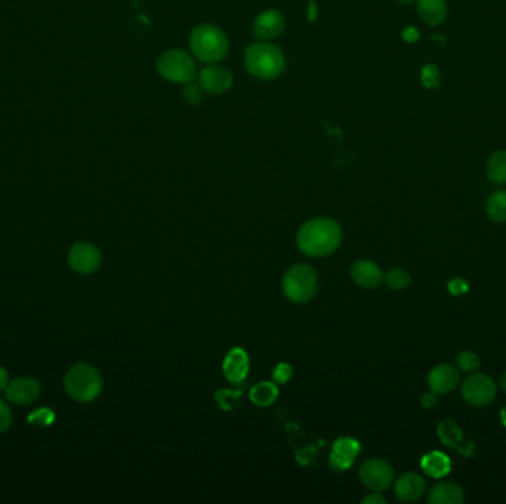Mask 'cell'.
Instances as JSON below:
<instances>
[{
	"label": "cell",
	"mask_w": 506,
	"mask_h": 504,
	"mask_svg": "<svg viewBox=\"0 0 506 504\" xmlns=\"http://www.w3.org/2000/svg\"><path fill=\"white\" fill-rule=\"evenodd\" d=\"M342 243V228L335 219L314 217L299 228L298 248L310 258H324L334 253Z\"/></svg>",
	"instance_id": "6da1fadb"
},
{
	"label": "cell",
	"mask_w": 506,
	"mask_h": 504,
	"mask_svg": "<svg viewBox=\"0 0 506 504\" xmlns=\"http://www.w3.org/2000/svg\"><path fill=\"white\" fill-rule=\"evenodd\" d=\"M245 64L253 77L259 78V80H273L283 73L286 61L277 46L253 43L246 49Z\"/></svg>",
	"instance_id": "7a4b0ae2"
},
{
	"label": "cell",
	"mask_w": 506,
	"mask_h": 504,
	"mask_svg": "<svg viewBox=\"0 0 506 504\" xmlns=\"http://www.w3.org/2000/svg\"><path fill=\"white\" fill-rule=\"evenodd\" d=\"M189 46L199 61L213 64L225 58L230 43L223 30L212 24H201L189 35Z\"/></svg>",
	"instance_id": "3957f363"
},
{
	"label": "cell",
	"mask_w": 506,
	"mask_h": 504,
	"mask_svg": "<svg viewBox=\"0 0 506 504\" xmlns=\"http://www.w3.org/2000/svg\"><path fill=\"white\" fill-rule=\"evenodd\" d=\"M281 289L292 304L302 305L310 302L317 293V272L307 263H296L286 271L281 281Z\"/></svg>",
	"instance_id": "277c9868"
},
{
	"label": "cell",
	"mask_w": 506,
	"mask_h": 504,
	"mask_svg": "<svg viewBox=\"0 0 506 504\" xmlns=\"http://www.w3.org/2000/svg\"><path fill=\"white\" fill-rule=\"evenodd\" d=\"M64 385L74 401L92 402L102 390V377L97 368L82 362L69 370Z\"/></svg>",
	"instance_id": "5b68a950"
},
{
	"label": "cell",
	"mask_w": 506,
	"mask_h": 504,
	"mask_svg": "<svg viewBox=\"0 0 506 504\" xmlns=\"http://www.w3.org/2000/svg\"><path fill=\"white\" fill-rule=\"evenodd\" d=\"M157 71L169 82L185 85L196 77V64L185 51L172 49L157 59Z\"/></svg>",
	"instance_id": "8992f818"
},
{
	"label": "cell",
	"mask_w": 506,
	"mask_h": 504,
	"mask_svg": "<svg viewBox=\"0 0 506 504\" xmlns=\"http://www.w3.org/2000/svg\"><path fill=\"white\" fill-rule=\"evenodd\" d=\"M360 479L370 491L382 493L388 490L394 481V470L391 464L382 459H367L360 466Z\"/></svg>",
	"instance_id": "52a82bcc"
},
{
	"label": "cell",
	"mask_w": 506,
	"mask_h": 504,
	"mask_svg": "<svg viewBox=\"0 0 506 504\" xmlns=\"http://www.w3.org/2000/svg\"><path fill=\"white\" fill-rule=\"evenodd\" d=\"M462 395L473 407L488 405L496 397V385L486 374H472L462 383Z\"/></svg>",
	"instance_id": "ba28073f"
},
{
	"label": "cell",
	"mask_w": 506,
	"mask_h": 504,
	"mask_svg": "<svg viewBox=\"0 0 506 504\" xmlns=\"http://www.w3.org/2000/svg\"><path fill=\"white\" fill-rule=\"evenodd\" d=\"M69 263L78 274H92L101 265V253L90 243H76L69 251Z\"/></svg>",
	"instance_id": "9c48e42d"
},
{
	"label": "cell",
	"mask_w": 506,
	"mask_h": 504,
	"mask_svg": "<svg viewBox=\"0 0 506 504\" xmlns=\"http://www.w3.org/2000/svg\"><path fill=\"white\" fill-rule=\"evenodd\" d=\"M360 451H361V445L357 439L342 436L336 439L334 445H331L329 464L336 472H345L348 469H351V466L355 463Z\"/></svg>",
	"instance_id": "30bf717a"
},
{
	"label": "cell",
	"mask_w": 506,
	"mask_h": 504,
	"mask_svg": "<svg viewBox=\"0 0 506 504\" xmlns=\"http://www.w3.org/2000/svg\"><path fill=\"white\" fill-rule=\"evenodd\" d=\"M199 83L204 92L212 93V95H220L233 86V74L224 67L211 66L201 70Z\"/></svg>",
	"instance_id": "8fae6325"
},
{
	"label": "cell",
	"mask_w": 506,
	"mask_h": 504,
	"mask_svg": "<svg viewBox=\"0 0 506 504\" xmlns=\"http://www.w3.org/2000/svg\"><path fill=\"white\" fill-rule=\"evenodd\" d=\"M284 17L274 9L265 11L259 13L257 20L253 21V35L261 40H270L280 36L284 30Z\"/></svg>",
	"instance_id": "7c38bea8"
},
{
	"label": "cell",
	"mask_w": 506,
	"mask_h": 504,
	"mask_svg": "<svg viewBox=\"0 0 506 504\" xmlns=\"http://www.w3.org/2000/svg\"><path fill=\"white\" fill-rule=\"evenodd\" d=\"M249 355L243 348H233L223 362L225 379L231 383H242L249 373Z\"/></svg>",
	"instance_id": "4fadbf2b"
},
{
	"label": "cell",
	"mask_w": 506,
	"mask_h": 504,
	"mask_svg": "<svg viewBox=\"0 0 506 504\" xmlns=\"http://www.w3.org/2000/svg\"><path fill=\"white\" fill-rule=\"evenodd\" d=\"M40 395V386L36 380L28 377H20L12 380L6 388V397L17 405H28L35 402Z\"/></svg>",
	"instance_id": "5bb4252c"
},
{
	"label": "cell",
	"mask_w": 506,
	"mask_h": 504,
	"mask_svg": "<svg viewBox=\"0 0 506 504\" xmlns=\"http://www.w3.org/2000/svg\"><path fill=\"white\" fill-rule=\"evenodd\" d=\"M351 277L357 286L373 290L384 282V272L375 262L358 260L351 268Z\"/></svg>",
	"instance_id": "9a60e30c"
},
{
	"label": "cell",
	"mask_w": 506,
	"mask_h": 504,
	"mask_svg": "<svg viewBox=\"0 0 506 504\" xmlns=\"http://www.w3.org/2000/svg\"><path fill=\"white\" fill-rule=\"evenodd\" d=\"M457 383H459V371L449 364L437 366L428 374V386L437 395L452 392Z\"/></svg>",
	"instance_id": "2e32d148"
},
{
	"label": "cell",
	"mask_w": 506,
	"mask_h": 504,
	"mask_svg": "<svg viewBox=\"0 0 506 504\" xmlns=\"http://www.w3.org/2000/svg\"><path fill=\"white\" fill-rule=\"evenodd\" d=\"M426 490V482L418 474H404L395 481L394 491L401 501H416Z\"/></svg>",
	"instance_id": "e0dca14e"
},
{
	"label": "cell",
	"mask_w": 506,
	"mask_h": 504,
	"mask_svg": "<svg viewBox=\"0 0 506 504\" xmlns=\"http://www.w3.org/2000/svg\"><path fill=\"white\" fill-rule=\"evenodd\" d=\"M428 501L431 504H462L465 501V494L459 485L440 482L431 490Z\"/></svg>",
	"instance_id": "ac0fdd59"
},
{
	"label": "cell",
	"mask_w": 506,
	"mask_h": 504,
	"mask_svg": "<svg viewBox=\"0 0 506 504\" xmlns=\"http://www.w3.org/2000/svg\"><path fill=\"white\" fill-rule=\"evenodd\" d=\"M420 467L428 476L440 479V478H445L449 474L452 462L445 452L433 451L422 457Z\"/></svg>",
	"instance_id": "d6986e66"
},
{
	"label": "cell",
	"mask_w": 506,
	"mask_h": 504,
	"mask_svg": "<svg viewBox=\"0 0 506 504\" xmlns=\"http://www.w3.org/2000/svg\"><path fill=\"white\" fill-rule=\"evenodd\" d=\"M418 12L426 24L438 25L446 20L447 5L445 0H418Z\"/></svg>",
	"instance_id": "ffe728a7"
},
{
	"label": "cell",
	"mask_w": 506,
	"mask_h": 504,
	"mask_svg": "<svg viewBox=\"0 0 506 504\" xmlns=\"http://www.w3.org/2000/svg\"><path fill=\"white\" fill-rule=\"evenodd\" d=\"M250 401L258 407H270L278 398V388L274 382H259L250 389Z\"/></svg>",
	"instance_id": "44dd1931"
},
{
	"label": "cell",
	"mask_w": 506,
	"mask_h": 504,
	"mask_svg": "<svg viewBox=\"0 0 506 504\" xmlns=\"http://www.w3.org/2000/svg\"><path fill=\"white\" fill-rule=\"evenodd\" d=\"M488 179L502 185L506 184V151H496L487 163Z\"/></svg>",
	"instance_id": "7402d4cb"
},
{
	"label": "cell",
	"mask_w": 506,
	"mask_h": 504,
	"mask_svg": "<svg viewBox=\"0 0 506 504\" xmlns=\"http://www.w3.org/2000/svg\"><path fill=\"white\" fill-rule=\"evenodd\" d=\"M486 210L493 222H506V191H496L488 197Z\"/></svg>",
	"instance_id": "603a6c76"
},
{
	"label": "cell",
	"mask_w": 506,
	"mask_h": 504,
	"mask_svg": "<svg viewBox=\"0 0 506 504\" xmlns=\"http://www.w3.org/2000/svg\"><path fill=\"white\" fill-rule=\"evenodd\" d=\"M438 436L441 443L447 447H459L462 444V431L452 420H445L438 424Z\"/></svg>",
	"instance_id": "cb8c5ba5"
},
{
	"label": "cell",
	"mask_w": 506,
	"mask_h": 504,
	"mask_svg": "<svg viewBox=\"0 0 506 504\" xmlns=\"http://www.w3.org/2000/svg\"><path fill=\"white\" fill-rule=\"evenodd\" d=\"M387 286L392 290H403L410 284V274L401 268H394L384 277Z\"/></svg>",
	"instance_id": "d4e9b609"
},
{
	"label": "cell",
	"mask_w": 506,
	"mask_h": 504,
	"mask_svg": "<svg viewBox=\"0 0 506 504\" xmlns=\"http://www.w3.org/2000/svg\"><path fill=\"white\" fill-rule=\"evenodd\" d=\"M242 397V390H227V389H220L215 393V400L219 404V407L225 409V412H230L237 404H239V400Z\"/></svg>",
	"instance_id": "484cf974"
},
{
	"label": "cell",
	"mask_w": 506,
	"mask_h": 504,
	"mask_svg": "<svg viewBox=\"0 0 506 504\" xmlns=\"http://www.w3.org/2000/svg\"><path fill=\"white\" fill-rule=\"evenodd\" d=\"M456 362H457V366H459L462 370L473 371V370H477L480 367L481 359L476 352L464 351V352H461L459 355H457Z\"/></svg>",
	"instance_id": "4316f807"
},
{
	"label": "cell",
	"mask_w": 506,
	"mask_h": 504,
	"mask_svg": "<svg viewBox=\"0 0 506 504\" xmlns=\"http://www.w3.org/2000/svg\"><path fill=\"white\" fill-rule=\"evenodd\" d=\"M55 414L51 412L49 408H39L37 412H35L28 417V423L30 424H36V426H49V424L54 421Z\"/></svg>",
	"instance_id": "83f0119b"
},
{
	"label": "cell",
	"mask_w": 506,
	"mask_h": 504,
	"mask_svg": "<svg viewBox=\"0 0 506 504\" xmlns=\"http://www.w3.org/2000/svg\"><path fill=\"white\" fill-rule=\"evenodd\" d=\"M293 368L288 362H280V364L273 370V380L277 385H283L292 379Z\"/></svg>",
	"instance_id": "f1b7e54d"
},
{
	"label": "cell",
	"mask_w": 506,
	"mask_h": 504,
	"mask_svg": "<svg viewBox=\"0 0 506 504\" xmlns=\"http://www.w3.org/2000/svg\"><path fill=\"white\" fill-rule=\"evenodd\" d=\"M201 90H203V89H201L200 86L193 85L192 82H189V83H185V86H184V89H182V97H184V100H185L188 104L196 105V104H199L200 100H201Z\"/></svg>",
	"instance_id": "f546056e"
},
{
	"label": "cell",
	"mask_w": 506,
	"mask_h": 504,
	"mask_svg": "<svg viewBox=\"0 0 506 504\" xmlns=\"http://www.w3.org/2000/svg\"><path fill=\"white\" fill-rule=\"evenodd\" d=\"M422 82L426 88L438 86V68L435 66H426L422 70Z\"/></svg>",
	"instance_id": "4dcf8cb0"
},
{
	"label": "cell",
	"mask_w": 506,
	"mask_h": 504,
	"mask_svg": "<svg viewBox=\"0 0 506 504\" xmlns=\"http://www.w3.org/2000/svg\"><path fill=\"white\" fill-rule=\"evenodd\" d=\"M12 424V413L6 402L0 401V433L8 431Z\"/></svg>",
	"instance_id": "1f68e13d"
},
{
	"label": "cell",
	"mask_w": 506,
	"mask_h": 504,
	"mask_svg": "<svg viewBox=\"0 0 506 504\" xmlns=\"http://www.w3.org/2000/svg\"><path fill=\"white\" fill-rule=\"evenodd\" d=\"M447 287L450 293L454 296H462L468 292V284L464 278H453L447 284Z\"/></svg>",
	"instance_id": "d6a6232c"
},
{
	"label": "cell",
	"mask_w": 506,
	"mask_h": 504,
	"mask_svg": "<svg viewBox=\"0 0 506 504\" xmlns=\"http://www.w3.org/2000/svg\"><path fill=\"white\" fill-rule=\"evenodd\" d=\"M420 404L425 408H433L437 404V393H434L433 390L430 393H423L420 398Z\"/></svg>",
	"instance_id": "836d02e7"
},
{
	"label": "cell",
	"mask_w": 506,
	"mask_h": 504,
	"mask_svg": "<svg viewBox=\"0 0 506 504\" xmlns=\"http://www.w3.org/2000/svg\"><path fill=\"white\" fill-rule=\"evenodd\" d=\"M363 504H385V498L381 496V493H375L366 496L365 498L361 500Z\"/></svg>",
	"instance_id": "e575fe53"
},
{
	"label": "cell",
	"mask_w": 506,
	"mask_h": 504,
	"mask_svg": "<svg viewBox=\"0 0 506 504\" xmlns=\"http://www.w3.org/2000/svg\"><path fill=\"white\" fill-rule=\"evenodd\" d=\"M403 37L407 42H415V40H418L419 33H418V30H415V28H407V30L403 31Z\"/></svg>",
	"instance_id": "d590c367"
},
{
	"label": "cell",
	"mask_w": 506,
	"mask_h": 504,
	"mask_svg": "<svg viewBox=\"0 0 506 504\" xmlns=\"http://www.w3.org/2000/svg\"><path fill=\"white\" fill-rule=\"evenodd\" d=\"M9 385V377H8V371L0 366V390L6 389Z\"/></svg>",
	"instance_id": "8d00e7d4"
},
{
	"label": "cell",
	"mask_w": 506,
	"mask_h": 504,
	"mask_svg": "<svg viewBox=\"0 0 506 504\" xmlns=\"http://www.w3.org/2000/svg\"><path fill=\"white\" fill-rule=\"evenodd\" d=\"M500 386H502V389L506 392V373L502 376V379H500Z\"/></svg>",
	"instance_id": "74e56055"
},
{
	"label": "cell",
	"mask_w": 506,
	"mask_h": 504,
	"mask_svg": "<svg viewBox=\"0 0 506 504\" xmlns=\"http://www.w3.org/2000/svg\"><path fill=\"white\" fill-rule=\"evenodd\" d=\"M397 2H399V4H403V5H408V4H412L413 0H397Z\"/></svg>",
	"instance_id": "f35d334b"
},
{
	"label": "cell",
	"mask_w": 506,
	"mask_h": 504,
	"mask_svg": "<svg viewBox=\"0 0 506 504\" xmlns=\"http://www.w3.org/2000/svg\"><path fill=\"white\" fill-rule=\"evenodd\" d=\"M502 417H503V420H505V424H506V408L503 409V413H502Z\"/></svg>",
	"instance_id": "ab89813d"
}]
</instances>
